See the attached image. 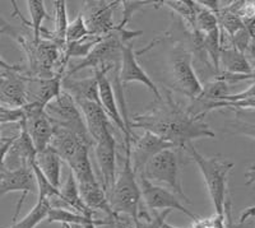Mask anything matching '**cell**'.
<instances>
[{
    "label": "cell",
    "instance_id": "f1b7e54d",
    "mask_svg": "<svg viewBox=\"0 0 255 228\" xmlns=\"http://www.w3.org/2000/svg\"><path fill=\"white\" fill-rule=\"evenodd\" d=\"M143 203V202H142ZM171 213L170 209L161 212H149L142 204L136 220L134 221V228H162L168 214Z\"/></svg>",
    "mask_w": 255,
    "mask_h": 228
},
{
    "label": "cell",
    "instance_id": "83f0119b",
    "mask_svg": "<svg viewBox=\"0 0 255 228\" xmlns=\"http://www.w3.org/2000/svg\"><path fill=\"white\" fill-rule=\"evenodd\" d=\"M159 4L172 9L177 15L183 18L189 32L195 29V1L193 0H166L159 1Z\"/></svg>",
    "mask_w": 255,
    "mask_h": 228
},
{
    "label": "cell",
    "instance_id": "1f68e13d",
    "mask_svg": "<svg viewBox=\"0 0 255 228\" xmlns=\"http://www.w3.org/2000/svg\"><path fill=\"white\" fill-rule=\"evenodd\" d=\"M158 1H152V0H140V1H131V0H124L120 1L123 8V19L119 23L120 28H127V24L130 22L131 17L135 14L139 9L144 6L151 5V4H157Z\"/></svg>",
    "mask_w": 255,
    "mask_h": 228
},
{
    "label": "cell",
    "instance_id": "7c38bea8",
    "mask_svg": "<svg viewBox=\"0 0 255 228\" xmlns=\"http://www.w3.org/2000/svg\"><path fill=\"white\" fill-rule=\"evenodd\" d=\"M36 188L37 186H36L35 175L32 172V168L28 166L17 168V170H6L5 167L0 168V198L5 194L14 193V191L22 193L17 208H15V213L13 216V223L17 222V218L27 195Z\"/></svg>",
    "mask_w": 255,
    "mask_h": 228
},
{
    "label": "cell",
    "instance_id": "7402d4cb",
    "mask_svg": "<svg viewBox=\"0 0 255 228\" xmlns=\"http://www.w3.org/2000/svg\"><path fill=\"white\" fill-rule=\"evenodd\" d=\"M54 4V19H55V27L54 31H49L42 27L41 29V40H46L52 42L54 45L63 50L67 45L65 36H67L68 29V13H67V3L64 0H55L52 1Z\"/></svg>",
    "mask_w": 255,
    "mask_h": 228
},
{
    "label": "cell",
    "instance_id": "4dcf8cb0",
    "mask_svg": "<svg viewBox=\"0 0 255 228\" xmlns=\"http://www.w3.org/2000/svg\"><path fill=\"white\" fill-rule=\"evenodd\" d=\"M223 131L236 135H247L255 139V121H247L238 115L235 120L227 122Z\"/></svg>",
    "mask_w": 255,
    "mask_h": 228
},
{
    "label": "cell",
    "instance_id": "5b68a950",
    "mask_svg": "<svg viewBox=\"0 0 255 228\" xmlns=\"http://www.w3.org/2000/svg\"><path fill=\"white\" fill-rule=\"evenodd\" d=\"M191 60L190 49H188L183 42L177 41L172 45L168 55L171 87L191 101H195L202 95L203 84L198 79Z\"/></svg>",
    "mask_w": 255,
    "mask_h": 228
},
{
    "label": "cell",
    "instance_id": "5bb4252c",
    "mask_svg": "<svg viewBox=\"0 0 255 228\" xmlns=\"http://www.w3.org/2000/svg\"><path fill=\"white\" fill-rule=\"evenodd\" d=\"M95 154L101 175L100 182L106 194H110L116 181V140L113 131H109L96 142Z\"/></svg>",
    "mask_w": 255,
    "mask_h": 228
},
{
    "label": "cell",
    "instance_id": "603a6c76",
    "mask_svg": "<svg viewBox=\"0 0 255 228\" xmlns=\"http://www.w3.org/2000/svg\"><path fill=\"white\" fill-rule=\"evenodd\" d=\"M220 67L223 72L221 74L229 75H253L254 69L248 61L245 54L234 47H222L220 54Z\"/></svg>",
    "mask_w": 255,
    "mask_h": 228
},
{
    "label": "cell",
    "instance_id": "ab89813d",
    "mask_svg": "<svg viewBox=\"0 0 255 228\" xmlns=\"http://www.w3.org/2000/svg\"><path fill=\"white\" fill-rule=\"evenodd\" d=\"M69 228H83V226H79V225H72V226H68Z\"/></svg>",
    "mask_w": 255,
    "mask_h": 228
},
{
    "label": "cell",
    "instance_id": "e575fe53",
    "mask_svg": "<svg viewBox=\"0 0 255 228\" xmlns=\"http://www.w3.org/2000/svg\"><path fill=\"white\" fill-rule=\"evenodd\" d=\"M4 33H6V35H9V36H12V37H15V36H17V32H15V29L13 28L10 24L6 23L3 18L0 17V35H4Z\"/></svg>",
    "mask_w": 255,
    "mask_h": 228
},
{
    "label": "cell",
    "instance_id": "d6986e66",
    "mask_svg": "<svg viewBox=\"0 0 255 228\" xmlns=\"http://www.w3.org/2000/svg\"><path fill=\"white\" fill-rule=\"evenodd\" d=\"M76 104L78 105L79 110L83 115L84 124L95 143L100 140L105 134L111 131L110 118L105 114L101 105L92 101H76Z\"/></svg>",
    "mask_w": 255,
    "mask_h": 228
},
{
    "label": "cell",
    "instance_id": "cb8c5ba5",
    "mask_svg": "<svg viewBox=\"0 0 255 228\" xmlns=\"http://www.w3.org/2000/svg\"><path fill=\"white\" fill-rule=\"evenodd\" d=\"M35 162L36 165L38 166V168H40L41 172L44 173V176L46 177L47 181H49L54 188L60 189L61 162H63L60 159V157H59L51 148L47 147L46 149L37 152Z\"/></svg>",
    "mask_w": 255,
    "mask_h": 228
},
{
    "label": "cell",
    "instance_id": "d6a6232c",
    "mask_svg": "<svg viewBox=\"0 0 255 228\" xmlns=\"http://www.w3.org/2000/svg\"><path fill=\"white\" fill-rule=\"evenodd\" d=\"M87 36H90V32H88L87 27H86L83 17H82V14L79 13L78 17L68 24L65 41H67V43L77 42V41L87 37Z\"/></svg>",
    "mask_w": 255,
    "mask_h": 228
},
{
    "label": "cell",
    "instance_id": "8992f818",
    "mask_svg": "<svg viewBox=\"0 0 255 228\" xmlns=\"http://www.w3.org/2000/svg\"><path fill=\"white\" fill-rule=\"evenodd\" d=\"M119 26V24H118ZM125 41L123 40L120 28L114 31L109 36L102 38L97 45L92 49V51L88 54L84 59H82L74 67L67 68L64 77H73L78 72L87 68H92L95 72H110L116 69L119 72L120 59H122V49L123 45H125Z\"/></svg>",
    "mask_w": 255,
    "mask_h": 228
},
{
    "label": "cell",
    "instance_id": "f546056e",
    "mask_svg": "<svg viewBox=\"0 0 255 228\" xmlns=\"http://www.w3.org/2000/svg\"><path fill=\"white\" fill-rule=\"evenodd\" d=\"M229 95V83L220 78H215V81L209 82L206 86H203L202 95L195 101H200L203 102V104H208V102H221Z\"/></svg>",
    "mask_w": 255,
    "mask_h": 228
},
{
    "label": "cell",
    "instance_id": "e0dca14e",
    "mask_svg": "<svg viewBox=\"0 0 255 228\" xmlns=\"http://www.w3.org/2000/svg\"><path fill=\"white\" fill-rule=\"evenodd\" d=\"M28 105L27 77L24 73H12L0 79V106L6 109H23Z\"/></svg>",
    "mask_w": 255,
    "mask_h": 228
},
{
    "label": "cell",
    "instance_id": "277c9868",
    "mask_svg": "<svg viewBox=\"0 0 255 228\" xmlns=\"http://www.w3.org/2000/svg\"><path fill=\"white\" fill-rule=\"evenodd\" d=\"M109 203L115 216L128 217L133 222L136 220L143 204L142 194H140L135 173L131 168L130 157H129L128 149L127 156L124 158V166L120 171L119 176H116L115 185L111 193L109 194Z\"/></svg>",
    "mask_w": 255,
    "mask_h": 228
},
{
    "label": "cell",
    "instance_id": "9c48e42d",
    "mask_svg": "<svg viewBox=\"0 0 255 228\" xmlns=\"http://www.w3.org/2000/svg\"><path fill=\"white\" fill-rule=\"evenodd\" d=\"M120 1H84L83 10L81 12L90 35L106 37L119 28L114 23V9L118 8Z\"/></svg>",
    "mask_w": 255,
    "mask_h": 228
},
{
    "label": "cell",
    "instance_id": "30bf717a",
    "mask_svg": "<svg viewBox=\"0 0 255 228\" xmlns=\"http://www.w3.org/2000/svg\"><path fill=\"white\" fill-rule=\"evenodd\" d=\"M172 147H175V145H172L171 143L165 142V140H162L161 138L154 135V134L149 133V131H144L143 135L140 136L133 135L129 144L125 145V148L129 152L131 168H133L135 176L142 173L145 165L156 154Z\"/></svg>",
    "mask_w": 255,
    "mask_h": 228
},
{
    "label": "cell",
    "instance_id": "44dd1931",
    "mask_svg": "<svg viewBox=\"0 0 255 228\" xmlns=\"http://www.w3.org/2000/svg\"><path fill=\"white\" fill-rule=\"evenodd\" d=\"M61 90L69 93L74 101H92L100 104L99 83L96 75L91 78L74 79L73 77H63Z\"/></svg>",
    "mask_w": 255,
    "mask_h": 228
},
{
    "label": "cell",
    "instance_id": "74e56055",
    "mask_svg": "<svg viewBox=\"0 0 255 228\" xmlns=\"http://www.w3.org/2000/svg\"><path fill=\"white\" fill-rule=\"evenodd\" d=\"M83 228H99V226L96 223H87V225L83 226Z\"/></svg>",
    "mask_w": 255,
    "mask_h": 228
},
{
    "label": "cell",
    "instance_id": "52a82bcc",
    "mask_svg": "<svg viewBox=\"0 0 255 228\" xmlns=\"http://www.w3.org/2000/svg\"><path fill=\"white\" fill-rule=\"evenodd\" d=\"M45 113L49 116L52 125L65 127L73 133L78 134L82 138L92 139L88 133L87 126L84 124L83 115L79 110L78 105L69 93L61 90L60 95L46 105Z\"/></svg>",
    "mask_w": 255,
    "mask_h": 228
},
{
    "label": "cell",
    "instance_id": "7a4b0ae2",
    "mask_svg": "<svg viewBox=\"0 0 255 228\" xmlns=\"http://www.w3.org/2000/svg\"><path fill=\"white\" fill-rule=\"evenodd\" d=\"M184 152L188 153L190 159L199 167L203 175L204 182L208 189L216 214L220 217H226L229 209L227 204V180L235 163L230 159L221 156L204 157L194 148L193 143H189L183 148Z\"/></svg>",
    "mask_w": 255,
    "mask_h": 228
},
{
    "label": "cell",
    "instance_id": "484cf974",
    "mask_svg": "<svg viewBox=\"0 0 255 228\" xmlns=\"http://www.w3.org/2000/svg\"><path fill=\"white\" fill-rule=\"evenodd\" d=\"M109 218V217H108ZM47 222L49 223H61L64 227L72 225H79L84 226L87 223H96L97 226H102L106 223L104 220H97L95 217H88L79 214L77 212L69 211V209H63V208H51L50 209L49 214H47Z\"/></svg>",
    "mask_w": 255,
    "mask_h": 228
},
{
    "label": "cell",
    "instance_id": "836d02e7",
    "mask_svg": "<svg viewBox=\"0 0 255 228\" xmlns=\"http://www.w3.org/2000/svg\"><path fill=\"white\" fill-rule=\"evenodd\" d=\"M18 134L17 135L8 136V138H1V140H0V168L5 167V166H4V163H5L6 154H8L9 149H10V147H12L13 142L15 140V138L18 136Z\"/></svg>",
    "mask_w": 255,
    "mask_h": 228
},
{
    "label": "cell",
    "instance_id": "9a60e30c",
    "mask_svg": "<svg viewBox=\"0 0 255 228\" xmlns=\"http://www.w3.org/2000/svg\"><path fill=\"white\" fill-rule=\"evenodd\" d=\"M109 73L100 70V72H95L96 78H97V83H99V100L100 105L104 109L105 114L109 116L110 120H113L118 126H119L120 131L124 134L125 145L129 144L130 139L133 138V133H130L128 130L127 125H125L124 118H123L122 113L119 110L118 102H116V95L114 91V87L111 84L110 79L108 77Z\"/></svg>",
    "mask_w": 255,
    "mask_h": 228
},
{
    "label": "cell",
    "instance_id": "d590c367",
    "mask_svg": "<svg viewBox=\"0 0 255 228\" xmlns=\"http://www.w3.org/2000/svg\"><path fill=\"white\" fill-rule=\"evenodd\" d=\"M245 179H247V182H245V185L247 186L254 184L255 182V165L250 166L249 170H248L247 173H245Z\"/></svg>",
    "mask_w": 255,
    "mask_h": 228
},
{
    "label": "cell",
    "instance_id": "8d00e7d4",
    "mask_svg": "<svg viewBox=\"0 0 255 228\" xmlns=\"http://www.w3.org/2000/svg\"><path fill=\"white\" fill-rule=\"evenodd\" d=\"M99 228H116L115 221H114V218H108L106 223L102 226H99Z\"/></svg>",
    "mask_w": 255,
    "mask_h": 228
},
{
    "label": "cell",
    "instance_id": "4fadbf2b",
    "mask_svg": "<svg viewBox=\"0 0 255 228\" xmlns=\"http://www.w3.org/2000/svg\"><path fill=\"white\" fill-rule=\"evenodd\" d=\"M119 68L120 70L118 72L116 77H118L120 86H125V84L130 83V82H139V83L144 84L151 92H153L157 101L162 99V96H161L158 91V87L153 83V81L149 78V75L143 70L140 64L136 60V54L134 52L133 43L131 42L123 45Z\"/></svg>",
    "mask_w": 255,
    "mask_h": 228
},
{
    "label": "cell",
    "instance_id": "6da1fadb",
    "mask_svg": "<svg viewBox=\"0 0 255 228\" xmlns=\"http://www.w3.org/2000/svg\"><path fill=\"white\" fill-rule=\"evenodd\" d=\"M130 126L149 131L177 148H184L195 139L216 136L203 116L194 115L188 107L177 104L170 93L157 101L151 110L134 116Z\"/></svg>",
    "mask_w": 255,
    "mask_h": 228
},
{
    "label": "cell",
    "instance_id": "60d3db41",
    "mask_svg": "<svg viewBox=\"0 0 255 228\" xmlns=\"http://www.w3.org/2000/svg\"><path fill=\"white\" fill-rule=\"evenodd\" d=\"M227 223H229V228H234V226H232L231 221H230V220H229V218H227Z\"/></svg>",
    "mask_w": 255,
    "mask_h": 228
},
{
    "label": "cell",
    "instance_id": "8fae6325",
    "mask_svg": "<svg viewBox=\"0 0 255 228\" xmlns=\"http://www.w3.org/2000/svg\"><path fill=\"white\" fill-rule=\"evenodd\" d=\"M22 110L24 117L20 122L26 127L27 134L35 145L36 152L46 149L54 134V125L45 113V109L37 105L28 104Z\"/></svg>",
    "mask_w": 255,
    "mask_h": 228
},
{
    "label": "cell",
    "instance_id": "ac0fdd59",
    "mask_svg": "<svg viewBox=\"0 0 255 228\" xmlns=\"http://www.w3.org/2000/svg\"><path fill=\"white\" fill-rule=\"evenodd\" d=\"M63 74H55L52 78H32L27 77V99L28 104L46 107L61 92Z\"/></svg>",
    "mask_w": 255,
    "mask_h": 228
},
{
    "label": "cell",
    "instance_id": "3957f363",
    "mask_svg": "<svg viewBox=\"0 0 255 228\" xmlns=\"http://www.w3.org/2000/svg\"><path fill=\"white\" fill-rule=\"evenodd\" d=\"M181 150L172 147L159 152L145 165L144 170L136 176L144 177L147 181L174 193L184 203L191 204L181 184Z\"/></svg>",
    "mask_w": 255,
    "mask_h": 228
},
{
    "label": "cell",
    "instance_id": "4316f807",
    "mask_svg": "<svg viewBox=\"0 0 255 228\" xmlns=\"http://www.w3.org/2000/svg\"><path fill=\"white\" fill-rule=\"evenodd\" d=\"M51 204L49 199H38L37 204L31 209L28 214L19 222L13 223L9 228H35L41 222L47 218Z\"/></svg>",
    "mask_w": 255,
    "mask_h": 228
},
{
    "label": "cell",
    "instance_id": "2e32d148",
    "mask_svg": "<svg viewBox=\"0 0 255 228\" xmlns=\"http://www.w3.org/2000/svg\"><path fill=\"white\" fill-rule=\"evenodd\" d=\"M96 143L92 139H86L79 136L78 134L73 133L70 130L61 126L54 125V134H52L51 142L49 147L51 148L63 162L69 163L77 156L79 150L83 147L92 148Z\"/></svg>",
    "mask_w": 255,
    "mask_h": 228
},
{
    "label": "cell",
    "instance_id": "d4e9b609",
    "mask_svg": "<svg viewBox=\"0 0 255 228\" xmlns=\"http://www.w3.org/2000/svg\"><path fill=\"white\" fill-rule=\"evenodd\" d=\"M13 9H14V14L17 17L20 18L22 23L26 27H29L32 31V37L35 41L41 40V29H42V22L45 19H50V15L47 14L46 9H45L44 1L41 0H28L27 1V5H28L29 9V14H31V22L24 19V17L20 14L19 9L15 5V1H12Z\"/></svg>",
    "mask_w": 255,
    "mask_h": 228
},
{
    "label": "cell",
    "instance_id": "ffe728a7",
    "mask_svg": "<svg viewBox=\"0 0 255 228\" xmlns=\"http://www.w3.org/2000/svg\"><path fill=\"white\" fill-rule=\"evenodd\" d=\"M79 195L82 200L91 211H101L106 213L109 218H115V214L111 211L110 203H109V197L106 191L102 188L101 182L99 180L86 184H78Z\"/></svg>",
    "mask_w": 255,
    "mask_h": 228
},
{
    "label": "cell",
    "instance_id": "f35d334b",
    "mask_svg": "<svg viewBox=\"0 0 255 228\" xmlns=\"http://www.w3.org/2000/svg\"><path fill=\"white\" fill-rule=\"evenodd\" d=\"M162 228H177V227H175V226H172V225H168V223H163V226H162Z\"/></svg>",
    "mask_w": 255,
    "mask_h": 228
},
{
    "label": "cell",
    "instance_id": "ba28073f",
    "mask_svg": "<svg viewBox=\"0 0 255 228\" xmlns=\"http://www.w3.org/2000/svg\"><path fill=\"white\" fill-rule=\"evenodd\" d=\"M136 180H138V185H139L140 194H142L143 205L149 212H161L165 211V209L174 211V209H176L193 221L198 220V217L190 209L186 208L185 205L181 203L180 198L176 197L174 193L165 188H161V186L153 185L142 176H136Z\"/></svg>",
    "mask_w": 255,
    "mask_h": 228
}]
</instances>
